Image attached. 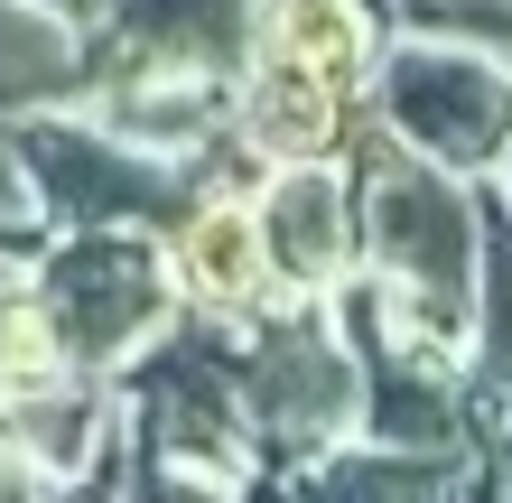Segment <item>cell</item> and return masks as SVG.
<instances>
[{
  "mask_svg": "<svg viewBox=\"0 0 512 503\" xmlns=\"http://www.w3.org/2000/svg\"><path fill=\"white\" fill-rule=\"evenodd\" d=\"M38 308L75 373H112L177 317V280L140 224H75L38 261Z\"/></svg>",
  "mask_w": 512,
  "mask_h": 503,
  "instance_id": "cell-1",
  "label": "cell"
},
{
  "mask_svg": "<svg viewBox=\"0 0 512 503\" xmlns=\"http://www.w3.org/2000/svg\"><path fill=\"white\" fill-rule=\"evenodd\" d=\"M28 177H38L56 224H177L205 196V168L149 150V140L112 131V122H66V112H28L10 122Z\"/></svg>",
  "mask_w": 512,
  "mask_h": 503,
  "instance_id": "cell-2",
  "label": "cell"
},
{
  "mask_svg": "<svg viewBox=\"0 0 512 503\" xmlns=\"http://www.w3.org/2000/svg\"><path fill=\"white\" fill-rule=\"evenodd\" d=\"M373 252L391 280H410L419 299V327L429 336H457L475 317V205L438 177V159H401L382 150L373 159Z\"/></svg>",
  "mask_w": 512,
  "mask_h": 503,
  "instance_id": "cell-3",
  "label": "cell"
},
{
  "mask_svg": "<svg viewBox=\"0 0 512 503\" xmlns=\"http://www.w3.org/2000/svg\"><path fill=\"white\" fill-rule=\"evenodd\" d=\"M233 373H243V420L280 448L336 438L364 410V364L345 354V336H326V317L252 327V345H233Z\"/></svg>",
  "mask_w": 512,
  "mask_h": 503,
  "instance_id": "cell-4",
  "label": "cell"
},
{
  "mask_svg": "<svg viewBox=\"0 0 512 503\" xmlns=\"http://www.w3.org/2000/svg\"><path fill=\"white\" fill-rule=\"evenodd\" d=\"M159 354L131 373L140 392V438L159 457H177V476H224L233 438H243V373H233V345L215 327H159Z\"/></svg>",
  "mask_w": 512,
  "mask_h": 503,
  "instance_id": "cell-5",
  "label": "cell"
},
{
  "mask_svg": "<svg viewBox=\"0 0 512 503\" xmlns=\"http://www.w3.org/2000/svg\"><path fill=\"white\" fill-rule=\"evenodd\" d=\"M382 103H391V131L447 168H485L512 131V84L457 47H401L382 75Z\"/></svg>",
  "mask_w": 512,
  "mask_h": 503,
  "instance_id": "cell-6",
  "label": "cell"
},
{
  "mask_svg": "<svg viewBox=\"0 0 512 503\" xmlns=\"http://www.w3.org/2000/svg\"><path fill=\"white\" fill-rule=\"evenodd\" d=\"M112 66H187V75H233L252 56L261 0H112ZM103 75V56H94Z\"/></svg>",
  "mask_w": 512,
  "mask_h": 503,
  "instance_id": "cell-7",
  "label": "cell"
},
{
  "mask_svg": "<svg viewBox=\"0 0 512 503\" xmlns=\"http://www.w3.org/2000/svg\"><path fill=\"white\" fill-rule=\"evenodd\" d=\"M345 84L336 75H317V66H298V56L280 47H261L243 56V94H233V131L252 140L261 159H326L345 140Z\"/></svg>",
  "mask_w": 512,
  "mask_h": 503,
  "instance_id": "cell-8",
  "label": "cell"
},
{
  "mask_svg": "<svg viewBox=\"0 0 512 503\" xmlns=\"http://www.w3.org/2000/svg\"><path fill=\"white\" fill-rule=\"evenodd\" d=\"M252 224H261V252H270V280L326 289L345 271L354 224H345V187H336L326 159H280L270 187H261V205H252Z\"/></svg>",
  "mask_w": 512,
  "mask_h": 503,
  "instance_id": "cell-9",
  "label": "cell"
},
{
  "mask_svg": "<svg viewBox=\"0 0 512 503\" xmlns=\"http://www.w3.org/2000/svg\"><path fill=\"white\" fill-rule=\"evenodd\" d=\"M168 233H177L168 280L187 289L205 317H233V308H252L261 289H270V252H261V224H252L243 196H215V187H205Z\"/></svg>",
  "mask_w": 512,
  "mask_h": 503,
  "instance_id": "cell-10",
  "label": "cell"
},
{
  "mask_svg": "<svg viewBox=\"0 0 512 503\" xmlns=\"http://www.w3.org/2000/svg\"><path fill=\"white\" fill-rule=\"evenodd\" d=\"M0 429H10V448H19L28 476H112V466H103L112 410H103V392L75 364L47 373V382H19L10 410H0Z\"/></svg>",
  "mask_w": 512,
  "mask_h": 503,
  "instance_id": "cell-11",
  "label": "cell"
},
{
  "mask_svg": "<svg viewBox=\"0 0 512 503\" xmlns=\"http://www.w3.org/2000/svg\"><path fill=\"white\" fill-rule=\"evenodd\" d=\"M75 94H94V56L75 19H56L47 0H0V122L56 112Z\"/></svg>",
  "mask_w": 512,
  "mask_h": 503,
  "instance_id": "cell-12",
  "label": "cell"
},
{
  "mask_svg": "<svg viewBox=\"0 0 512 503\" xmlns=\"http://www.w3.org/2000/svg\"><path fill=\"white\" fill-rule=\"evenodd\" d=\"M354 364H364V420H373V438H391V448H447V392L419 364H401V354L382 345V299L373 289H354Z\"/></svg>",
  "mask_w": 512,
  "mask_h": 503,
  "instance_id": "cell-13",
  "label": "cell"
},
{
  "mask_svg": "<svg viewBox=\"0 0 512 503\" xmlns=\"http://www.w3.org/2000/svg\"><path fill=\"white\" fill-rule=\"evenodd\" d=\"M252 38L298 56V66H317V75H336L345 94H354V75H364V10H354V0H270Z\"/></svg>",
  "mask_w": 512,
  "mask_h": 503,
  "instance_id": "cell-14",
  "label": "cell"
},
{
  "mask_svg": "<svg viewBox=\"0 0 512 503\" xmlns=\"http://www.w3.org/2000/svg\"><path fill=\"white\" fill-rule=\"evenodd\" d=\"M317 485L326 494H429L447 485V457H345V466H317Z\"/></svg>",
  "mask_w": 512,
  "mask_h": 503,
  "instance_id": "cell-15",
  "label": "cell"
},
{
  "mask_svg": "<svg viewBox=\"0 0 512 503\" xmlns=\"http://www.w3.org/2000/svg\"><path fill=\"white\" fill-rule=\"evenodd\" d=\"M485 364L512 382V224H494V261H485Z\"/></svg>",
  "mask_w": 512,
  "mask_h": 503,
  "instance_id": "cell-16",
  "label": "cell"
},
{
  "mask_svg": "<svg viewBox=\"0 0 512 503\" xmlns=\"http://www.w3.org/2000/svg\"><path fill=\"white\" fill-rule=\"evenodd\" d=\"M47 10H56V19H75V28H94V19L112 10V0H47Z\"/></svg>",
  "mask_w": 512,
  "mask_h": 503,
  "instance_id": "cell-17",
  "label": "cell"
},
{
  "mask_svg": "<svg viewBox=\"0 0 512 503\" xmlns=\"http://www.w3.org/2000/svg\"><path fill=\"white\" fill-rule=\"evenodd\" d=\"M28 466H19V448H10V429H0V485H19Z\"/></svg>",
  "mask_w": 512,
  "mask_h": 503,
  "instance_id": "cell-18",
  "label": "cell"
}]
</instances>
